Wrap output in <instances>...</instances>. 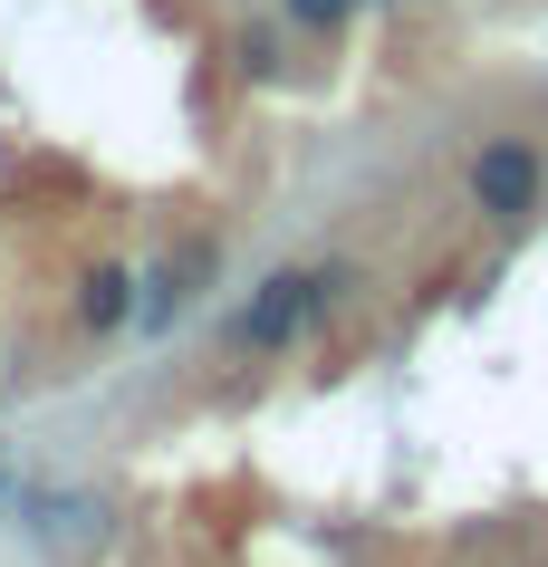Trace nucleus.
Returning <instances> with one entry per match:
<instances>
[{"instance_id":"obj_2","label":"nucleus","mask_w":548,"mask_h":567,"mask_svg":"<svg viewBox=\"0 0 548 567\" xmlns=\"http://www.w3.org/2000/svg\"><path fill=\"white\" fill-rule=\"evenodd\" d=\"M462 193H472L482 221L519 231V221H539V212H548V154L529 145V135H482L472 164H462Z\"/></svg>"},{"instance_id":"obj_3","label":"nucleus","mask_w":548,"mask_h":567,"mask_svg":"<svg viewBox=\"0 0 548 567\" xmlns=\"http://www.w3.org/2000/svg\"><path fill=\"white\" fill-rule=\"evenodd\" d=\"M213 260H221V240H183V250H164V260L145 269V299H135V318L145 328H164V318H183V308L203 299V279H213Z\"/></svg>"},{"instance_id":"obj_5","label":"nucleus","mask_w":548,"mask_h":567,"mask_svg":"<svg viewBox=\"0 0 548 567\" xmlns=\"http://www.w3.org/2000/svg\"><path fill=\"white\" fill-rule=\"evenodd\" d=\"M356 10H365V0H279V20L308 30V39H347V30H356Z\"/></svg>"},{"instance_id":"obj_7","label":"nucleus","mask_w":548,"mask_h":567,"mask_svg":"<svg viewBox=\"0 0 548 567\" xmlns=\"http://www.w3.org/2000/svg\"><path fill=\"white\" fill-rule=\"evenodd\" d=\"M0 491H10V472H0Z\"/></svg>"},{"instance_id":"obj_1","label":"nucleus","mask_w":548,"mask_h":567,"mask_svg":"<svg viewBox=\"0 0 548 567\" xmlns=\"http://www.w3.org/2000/svg\"><path fill=\"white\" fill-rule=\"evenodd\" d=\"M337 289H347V269H318V260L270 269V279L231 308V347H241V357H289V347L337 308Z\"/></svg>"},{"instance_id":"obj_6","label":"nucleus","mask_w":548,"mask_h":567,"mask_svg":"<svg viewBox=\"0 0 548 567\" xmlns=\"http://www.w3.org/2000/svg\"><path fill=\"white\" fill-rule=\"evenodd\" d=\"M231 59H241V78H250V87H270L279 68H289V59H279V30H270V20H250V30L231 39Z\"/></svg>"},{"instance_id":"obj_4","label":"nucleus","mask_w":548,"mask_h":567,"mask_svg":"<svg viewBox=\"0 0 548 567\" xmlns=\"http://www.w3.org/2000/svg\"><path fill=\"white\" fill-rule=\"evenodd\" d=\"M135 289H145V279H135L125 260H96L87 279H77V328H87V337H116V328H135Z\"/></svg>"}]
</instances>
